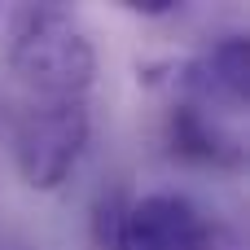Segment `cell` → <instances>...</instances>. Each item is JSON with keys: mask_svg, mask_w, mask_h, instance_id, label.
I'll return each mask as SVG.
<instances>
[{"mask_svg": "<svg viewBox=\"0 0 250 250\" xmlns=\"http://www.w3.org/2000/svg\"><path fill=\"white\" fill-rule=\"evenodd\" d=\"M9 70L35 101H83L97 79V48L62 4H22L9 18Z\"/></svg>", "mask_w": 250, "mask_h": 250, "instance_id": "obj_1", "label": "cell"}, {"mask_svg": "<svg viewBox=\"0 0 250 250\" xmlns=\"http://www.w3.org/2000/svg\"><path fill=\"white\" fill-rule=\"evenodd\" d=\"M92 119L83 101H35L13 127V163L26 189H57L83 158Z\"/></svg>", "mask_w": 250, "mask_h": 250, "instance_id": "obj_2", "label": "cell"}, {"mask_svg": "<svg viewBox=\"0 0 250 250\" xmlns=\"http://www.w3.org/2000/svg\"><path fill=\"white\" fill-rule=\"evenodd\" d=\"M110 250H211V220L185 193H145L123 207Z\"/></svg>", "mask_w": 250, "mask_h": 250, "instance_id": "obj_3", "label": "cell"}, {"mask_svg": "<svg viewBox=\"0 0 250 250\" xmlns=\"http://www.w3.org/2000/svg\"><path fill=\"white\" fill-rule=\"evenodd\" d=\"M171 83L198 110H229V114L246 110L250 105V44L242 35L215 40L202 57L176 66Z\"/></svg>", "mask_w": 250, "mask_h": 250, "instance_id": "obj_4", "label": "cell"}, {"mask_svg": "<svg viewBox=\"0 0 250 250\" xmlns=\"http://www.w3.org/2000/svg\"><path fill=\"white\" fill-rule=\"evenodd\" d=\"M167 145H171V154H180L189 163H202V167H229V163L242 158V149L193 101L171 105V114H167Z\"/></svg>", "mask_w": 250, "mask_h": 250, "instance_id": "obj_5", "label": "cell"}, {"mask_svg": "<svg viewBox=\"0 0 250 250\" xmlns=\"http://www.w3.org/2000/svg\"><path fill=\"white\" fill-rule=\"evenodd\" d=\"M123 9L145 13V18H167V13H176L180 4H176V0H123Z\"/></svg>", "mask_w": 250, "mask_h": 250, "instance_id": "obj_6", "label": "cell"}]
</instances>
